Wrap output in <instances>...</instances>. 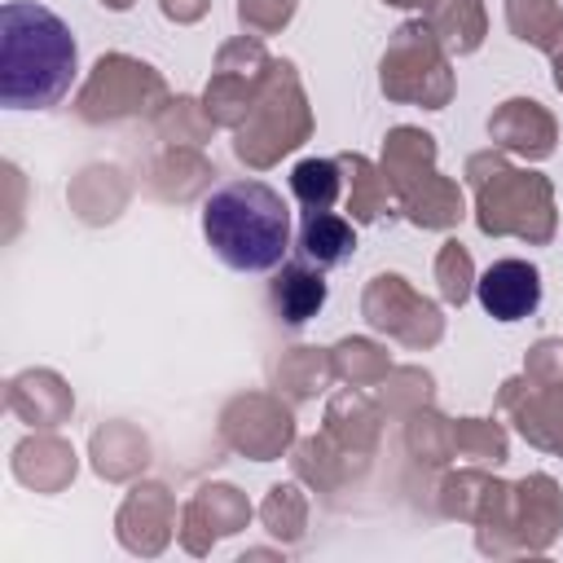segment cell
<instances>
[{"label": "cell", "instance_id": "1", "mask_svg": "<svg viewBox=\"0 0 563 563\" xmlns=\"http://www.w3.org/2000/svg\"><path fill=\"white\" fill-rule=\"evenodd\" d=\"M75 84V35L70 26L31 0L0 9V101L9 110H44Z\"/></svg>", "mask_w": 563, "mask_h": 563}, {"label": "cell", "instance_id": "2", "mask_svg": "<svg viewBox=\"0 0 563 563\" xmlns=\"http://www.w3.org/2000/svg\"><path fill=\"white\" fill-rule=\"evenodd\" d=\"M202 238L233 273H268L290 251V207L264 180H229L202 202Z\"/></svg>", "mask_w": 563, "mask_h": 563}, {"label": "cell", "instance_id": "3", "mask_svg": "<svg viewBox=\"0 0 563 563\" xmlns=\"http://www.w3.org/2000/svg\"><path fill=\"white\" fill-rule=\"evenodd\" d=\"M475 299L497 321H523L541 308V273L523 260H497L479 273Z\"/></svg>", "mask_w": 563, "mask_h": 563}, {"label": "cell", "instance_id": "4", "mask_svg": "<svg viewBox=\"0 0 563 563\" xmlns=\"http://www.w3.org/2000/svg\"><path fill=\"white\" fill-rule=\"evenodd\" d=\"M325 268L308 264V260H295V264H282L277 282H273V308L286 325H303L312 321L321 308H325Z\"/></svg>", "mask_w": 563, "mask_h": 563}, {"label": "cell", "instance_id": "5", "mask_svg": "<svg viewBox=\"0 0 563 563\" xmlns=\"http://www.w3.org/2000/svg\"><path fill=\"white\" fill-rule=\"evenodd\" d=\"M356 251V233L343 216L334 211H308L303 224H299V255L317 268H339L347 264Z\"/></svg>", "mask_w": 563, "mask_h": 563}, {"label": "cell", "instance_id": "6", "mask_svg": "<svg viewBox=\"0 0 563 563\" xmlns=\"http://www.w3.org/2000/svg\"><path fill=\"white\" fill-rule=\"evenodd\" d=\"M290 189H295L303 216L308 211H330L334 198H339V167L330 158H303L290 172Z\"/></svg>", "mask_w": 563, "mask_h": 563}]
</instances>
